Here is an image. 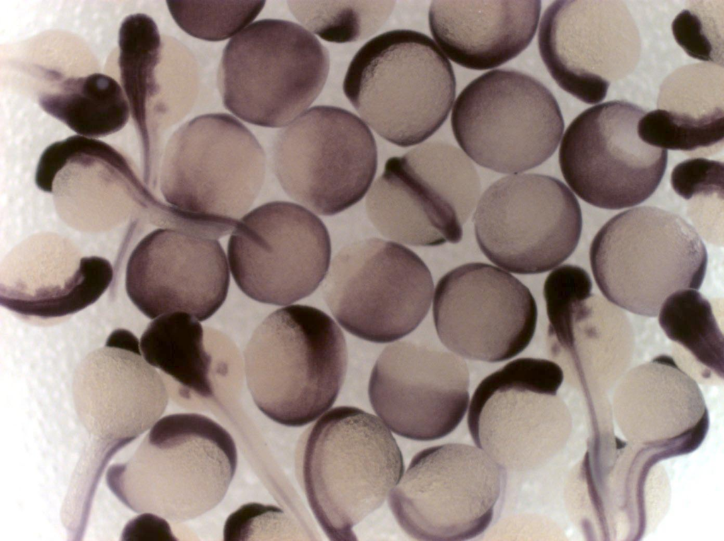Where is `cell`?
Instances as JSON below:
<instances>
[{
    "instance_id": "obj_18",
    "label": "cell",
    "mask_w": 724,
    "mask_h": 541,
    "mask_svg": "<svg viewBox=\"0 0 724 541\" xmlns=\"http://www.w3.org/2000/svg\"><path fill=\"white\" fill-rule=\"evenodd\" d=\"M614 1H556L540 21L541 57L560 88L588 104L606 97L612 80L627 74L639 52L638 30Z\"/></svg>"
},
{
    "instance_id": "obj_5",
    "label": "cell",
    "mask_w": 724,
    "mask_h": 541,
    "mask_svg": "<svg viewBox=\"0 0 724 541\" xmlns=\"http://www.w3.org/2000/svg\"><path fill=\"white\" fill-rule=\"evenodd\" d=\"M590 260L607 301L632 313L656 317L665 300L698 290L707 267L706 247L684 219L655 206L626 210L595 236Z\"/></svg>"
},
{
    "instance_id": "obj_22",
    "label": "cell",
    "mask_w": 724,
    "mask_h": 541,
    "mask_svg": "<svg viewBox=\"0 0 724 541\" xmlns=\"http://www.w3.org/2000/svg\"><path fill=\"white\" fill-rule=\"evenodd\" d=\"M541 1H433L431 34L455 63L474 70L497 67L520 54L536 33Z\"/></svg>"
},
{
    "instance_id": "obj_17",
    "label": "cell",
    "mask_w": 724,
    "mask_h": 541,
    "mask_svg": "<svg viewBox=\"0 0 724 541\" xmlns=\"http://www.w3.org/2000/svg\"><path fill=\"white\" fill-rule=\"evenodd\" d=\"M469 373L459 356L410 341L387 346L368 385L371 406L395 434L414 441L453 431L469 402Z\"/></svg>"
},
{
    "instance_id": "obj_26",
    "label": "cell",
    "mask_w": 724,
    "mask_h": 541,
    "mask_svg": "<svg viewBox=\"0 0 724 541\" xmlns=\"http://www.w3.org/2000/svg\"><path fill=\"white\" fill-rule=\"evenodd\" d=\"M38 103L78 135L93 139L119 132L131 116L120 83L102 73L65 78L40 94Z\"/></svg>"
},
{
    "instance_id": "obj_16",
    "label": "cell",
    "mask_w": 724,
    "mask_h": 541,
    "mask_svg": "<svg viewBox=\"0 0 724 541\" xmlns=\"http://www.w3.org/2000/svg\"><path fill=\"white\" fill-rule=\"evenodd\" d=\"M433 315L437 335L452 353L500 362L521 353L535 332L537 308L529 289L491 264L472 262L438 282Z\"/></svg>"
},
{
    "instance_id": "obj_21",
    "label": "cell",
    "mask_w": 724,
    "mask_h": 541,
    "mask_svg": "<svg viewBox=\"0 0 724 541\" xmlns=\"http://www.w3.org/2000/svg\"><path fill=\"white\" fill-rule=\"evenodd\" d=\"M112 278L107 260L80 258L67 243H22L1 264L0 303L23 317H64L95 303Z\"/></svg>"
},
{
    "instance_id": "obj_25",
    "label": "cell",
    "mask_w": 724,
    "mask_h": 541,
    "mask_svg": "<svg viewBox=\"0 0 724 541\" xmlns=\"http://www.w3.org/2000/svg\"><path fill=\"white\" fill-rule=\"evenodd\" d=\"M139 343L145 360L176 383L180 397L214 396L212 378L223 366L207 350L197 318L182 312L160 315L148 324Z\"/></svg>"
},
{
    "instance_id": "obj_10",
    "label": "cell",
    "mask_w": 724,
    "mask_h": 541,
    "mask_svg": "<svg viewBox=\"0 0 724 541\" xmlns=\"http://www.w3.org/2000/svg\"><path fill=\"white\" fill-rule=\"evenodd\" d=\"M322 291L332 314L347 332L387 343L407 335L424 319L433 281L415 252L394 242L369 238L336 254Z\"/></svg>"
},
{
    "instance_id": "obj_2",
    "label": "cell",
    "mask_w": 724,
    "mask_h": 541,
    "mask_svg": "<svg viewBox=\"0 0 724 541\" xmlns=\"http://www.w3.org/2000/svg\"><path fill=\"white\" fill-rule=\"evenodd\" d=\"M244 358L256 406L287 426L306 425L332 407L348 362L337 324L320 309L303 305L269 315L254 331Z\"/></svg>"
},
{
    "instance_id": "obj_13",
    "label": "cell",
    "mask_w": 724,
    "mask_h": 541,
    "mask_svg": "<svg viewBox=\"0 0 724 541\" xmlns=\"http://www.w3.org/2000/svg\"><path fill=\"white\" fill-rule=\"evenodd\" d=\"M473 220L485 256L519 274L543 273L564 262L578 245L583 222L578 201L564 183L532 173L494 182Z\"/></svg>"
},
{
    "instance_id": "obj_23",
    "label": "cell",
    "mask_w": 724,
    "mask_h": 541,
    "mask_svg": "<svg viewBox=\"0 0 724 541\" xmlns=\"http://www.w3.org/2000/svg\"><path fill=\"white\" fill-rule=\"evenodd\" d=\"M368 216L383 236L414 246L458 243L462 230L440 211L403 156L389 158L366 199Z\"/></svg>"
},
{
    "instance_id": "obj_33",
    "label": "cell",
    "mask_w": 724,
    "mask_h": 541,
    "mask_svg": "<svg viewBox=\"0 0 724 541\" xmlns=\"http://www.w3.org/2000/svg\"><path fill=\"white\" fill-rule=\"evenodd\" d=\"M695 4L674 19L672 30L678 45L691 57L723 64V21L712 4Z\"/></svg>"
},
{
    "instance_id": "obj_31",
    "label": "cell",
    "mask_w": 724,
    "mask_h": 541,
    "mask_svg": "<svg viewBox=\"0 0 724 541\" xmlns=\"http://www.w3.org/2000/svg\"><path fill=\"white\" fill-rule=\"evenodd\" d=\"M177 25L188 35L206 41L225 40L257 18L264 1H167Z\"/></svg>"
},
{
    "instance_id": "obj_4",
    "label": "cell",
    "mask_w": 724,
    "mask_h": 541,
    "mask_svg": "<svg viewBox=\"0 0 724 541\" xmlns=\"http://www.w3.org/2000/svg\"><path fill=\"white\" fill-rule=\"evenodd\" d=\"M404 469L401 450L379 417L347 406L322 416L306 441L303 476L327 536L356 540L354 527L381 506Z\"/></svg>"
},
{
    "instance_id": "obj_6",
    "label": "cell",
    "mask_w": 724,
    "mask_h": 541,
    "mask_svg": "<svg viewBox=\"0 0 724 541\" xmlns=\"http://www.w3.org/2000/svg\"><path fill=\"white\" fill-rule=\"evenodd\" d=\"M329 68L327 50L313 33L291 21L262 19L227 43L218 88L226 109L238 118L281 127L317 98Z\"/></svg>"
},
{
    "instance_id": "obj_15",
    "label": "cell",
    "mask_w": 724,
    "mask_h": 541,
    "mask_svg": "<svg viewBox=\"0 0 724 541\" xmlns=\"http://www.w3.org/2000/svg\"><path fill=\"white\" fill-rule=\"evenodd\" d=\"M331 244L322 221L288 202L262 204L243 216L228 243V261L239 289L276 306L310 295L329 267Z\"/></svg>"
},
{
    "instance_id": "obj_30",
    "label": "cell",
    "mask_w": 724,
    "mask_h": 541,
    "mask_svg": "<svg viewBox=\"0 0 724 541\" xmlns=\"http://www.w3.org/2000/svg\"><path fill=\"white\" fill-rule=\"evenodd\" d=\"M392 1H289L291 13L322 39L353 42L373 34L391 12Z\"/></svg>"
},
{
    "instance_id": "obj_7",
    "label": "cell",
    "mask_w": 724,
    "mask_h": 541,
    "mask_svg": "<svg viewBox=\"0 0 724 541\" xmlns=\"http://www.w3.org/2000/svg\"><path fill=\"white\" fill-rule=\"evenodd\" d=\"M266 156L253 134L226 113L199 115L180 127L163 156L160 190L178 211L236 220L257 198Z\"/></svg>"
},
{
    "instance_id": "obj_19",
    "label": "cell",
    "mask_w": 724,
    "mask_h": 541,
    "mask_svg": "<svg viewBox=\"0 0 724 541\" xmlns=\"http://www.w3.org/2000/svg\"><path fill=\"white\" fill-rule=\"evenodd\" d=\"M228 266L216 239L194 231L158 228L132 252L126 267V291L148 318L182 312L202 321L226 298Z\"/></svg>"
},
{
    "instance_id": "obj_14",
    "label": "cell",
    "mask_w": 724,
    "mask_h": 541,
    "mask_svg": "<svg viewBox=\"0 0 724 541\" xmlns=\"http://www.w3.org/2000/svg\"><path fill=\"white\" fill-rule=\"evenodd\" d=\"M646 113L624 100L592 106L568 127L559 165L571 189L587 203L606 209L638 205L655 191L667 151L643 142L638 120Z\"/></svg>"
},
{
    "instance_id": "obj_28",
    "label": "cell",
    "mask_w": 724,
    "mask_h": 541,
    "mask_svg": "<svg viewBox=\"0 0 724 541\" xmlns=\"http://www.w3.org/2000/svg\"><path fill=\"white\" fill-rule=\"evenodd\" d=\"M440 206L462 226L472 214L481 192L478 173L460 149L443 141L424 143L404 154Z\"/></svg>"
},
{
    "instance_id": "obj_24",
    "label": "cell",
    "mask_w": 724,
    "mask_h": 541,
    "mask_svg": "<svg viewBox=\"0 0 724 541\" xmlns=\"http://www.w3.org/2000/svg\"><path fill=\"white\" fill-rule=\"evenodd\" d=\"M164 44L155 21L144 13L127 16L118 33L117 64L120 85L127 99L131 116L148 152L151 120L168 112L163 84L161 62Z\"/></svg>"
},
{
    "instance_id": "obj_11",
    "label": "cell",
    "mask_w": 724,
    "mask_h": 541,
    "mask_svg": "<svg viewBox=\"0 0 724 541\" xmlns=\"http://www.w3.org/2000/svg\"><path fill=\"white\" fill-rule=\"evenodd\" d=\"M505 482L506 470L479 447L445 443L414 456L389 506L413 538L467 540L491 524Z\"/></svg>"
},
{
    "instance_id": "obj_12",
    "label": "cell",
    "mask_w": 724,
    "mask_h": 541,
    "mask_svg": "<svg viewBox=\"0 0 724 541\" xmlns=\"http://www.w3.org/2000/svg\"><path fill=\"white\" fill-rule=\"evenodd\" d=\"M272 159L288 196L316 214L331 216L366 194L376 172L378 153L371 131L356 115L318 105L279 132Z\"/></svg>"
},
{
    "instance_id": "obj_27",
    "label": "cell",
    "mask_w": 724,
    "mask_h": 541,
    "mask_svg": "<svg viewBox=\"0 0 724 541\" xmlns=\"http://www.w3.org/2000/svg\"><path fill=\"white\" fill-rule=\"evenodd\" d=\"M619 307L591 295L576 301L571 313L568 356L580 373L588 371L621 372L632 356L634 337L626 315Z\"/></svg>"
},
{
    "instance_id": "obj_3",
    "label": "cell",
    "mask_w": 724,
    "mask_h": 541,
    "mask_svg": "<svg viewBox=\"0 0 724 541\" xmlns=\"http://www.w3.org/2000/svg\"><path fill=\"white\" fill-rule=\"evenodd\" d=\"M451 64L428 36L383 33L351 61L344 93L363 120L399 146L420 144L447 119L455 97Z\"/></svg>"
},
{
    "instance_id": "obj_20",
    "label": "cell",
    "mask_w": 724,
    "mask_h": 541,
    "mask_svg": "<svg viewBox=\"0 0 724 541\" xmlns=\"http://www.w3.org/2000/svg\"><path fill=\"white\" fill-rule=\"evenodd\" d=\"M72 391L81 423L103 441L136 438L153 426L168 402L162 376L144 358L137 338L124 329L80 362Z\"/></svg>"
},
{
    "instance_id": "obj_29",
    "label": "cell",
    "mask_w": 724,
    "mask_h": 541,
    "mask_svg": "<svg viewBox=\"0 0 724 541\" xmlns=\"http://www.w3.org/2000/svg\"><path fill=\"white\" fill-rule=\"evenodd\" d=\"M660 326L710 371L723 378V335L709 301L697 290L686 289L669 296L658 312Z\"/></svg>"
},
{
    "instance_id": "obj_34",
    "label": "cell",
    "mask_w": 724,
    "mask_h": 541,
    "mask_svg": "<svg viewBox=\"0 0 724 541\" xmlns=\"http://www.w3.org/2000/svg\"><path fill=\"white\" fill-rule=\"evenodd\" d=\"M723 163L703 158H694L677 165L671 173L675 192L686 199L697 195L723 197Z\"/></svg>"
},
{
    "instance_id": "obj_35",
    "label": "cell",
    "mask_w": 724,
    "mask_h": 541,
    "mask_svg": "<svg viewBox=\"0 0 724 541\" xmlns=\"http://www.w3.org/2000/svg\"><path fill=\"white\" fill-rule=\"evenodd\" d=\"M170 536L167 522L151 513H144L130 520L124 526L121 540L144 541L165 540Z\"/></svg>"
},
{
    "instance_id": "obj_1",
    "label": "cell",
    "mask_w": 724,
    "mask_h": 541,
    "mask_svg": "<svg viewBox=\"0 0 724 541\" xmlns=\"http://www.w3.org/2000/svg\"><path fill=\"white\" fill-rule=\"evenodd\" d=\"M237 461L235 442L219 424L202 414H175L157 421L128 462L109 468L106 481L135 512L183 522L222 501Z\"/></svg>"
},
{
    "instance_id": "obj_8",
    "label": "cell",
    "mask_w": 724,
    "mask_h": 541,
    "mask_svg": "<svg viewBox=\"0 0 724 541\" xmlns=\"http://www.w3.org/2000/svg\"><path fill=\"white\" fill-rule=\"evenodd\" d=\"M451 124L470 159L506 174L546 161L564 129L551 91L536 78L509 69L490 71L469 83L455 100Z\"/></svg>"
},
{
    "instance_id": "obj_32",
    "label": "cell",
    "mask_w": 724,
    "mask_h": 541,
    "mask_svg": "<svg viewBox=\"0 0 724 541\" xmlns=\"http://www.w3.org/2000/svg\"><path fill=\"white\" fill-rule=\"evenodd\" d=\"M723 114H718L691 118L657 109L645 113L638 120L637 133L643 142L653 147L694 152L723 145Z\"/></svg>"
},
{
    "instance_id": "obj_9",
    "label": "cell",
    "mask_w": 724,
    "mask_h": 541,
    "mask_svg": "<svg viewBox=\"0 0 724 541\" xmlns=\"http://www.w3.org/2000/svg\"><path fill=\"white\" fill-rule=\"evenodd\" d=\"M561 366L520 358L484 378L469 406L467 425L477 447L506 471L532 470L561 447L570 424L558 395Z\"/></svg>"
}]
</instances>
